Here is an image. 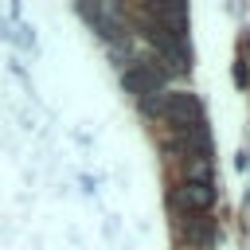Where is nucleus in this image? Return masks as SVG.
I'll use <instances>...</instances> for the list:
<instances>
[{"instance_id":"f257e3e1","label":"nucleus","mask_w":250,"mask_h":250,"mask_svg":"<svg viewBox=\"0 0 250 250\" xmlns=\"http://www.w3.org/2000/svg\"><path fill=\"white\" fill-rule=\"evenodd\" d=\"M145 105H148V113H156V117H164L168 125H176L184 137L203 129V105H199L191 94H180V90H160L156 98H145Z\"/></svg>"},{"instance_id":"20e7f679","label":"nucleus","mask_w":250,"mask_h":250,"mask_svg":"<svg viewBox=\"0 0 250 250\" xmlns=\"http://www.w3.org/2000/svg\"><path fill=\"white\" fill-rule=\"evenodd\" d=\"M152 12V20H156V27H164V31H172V35H188V8L184 4H152L148 8Z\"/></svg>"},{"instance_id":"f03ea898","label":"nucleus","mask_w":250,"mask_h":250,"mask_svg":"<svg viewBox=\"0 0 250 250\" xmlns=\"http://www.w3.org/2000/svg\"><path fill=\"white\" fill-rule=\"evenodd\" d=\"M148 39H152V47L164 55V62L172 66V70H184L188 62H191V51H188V43L180 39V35H172V31H164V27H148Z\"/></svg>"},{"instance_id":"7ed1b4c3","label":"nucleus","mask_w":250,"mask_h":250,"mask_svg":"<svg viewBox=\"0 0 250 250\" xmlns=\"http://www.w3.org/2000/svg\"><path fill=\"white\" fill-rule=\"evenodd\" d=\"M176 203L184 211H191V215H207L211 203H215V184H191V180H184L176 188Z\"/></svg>"},{"instance_id":"39448f33","label":"nucleus","mask_w":250,"mask_h":250,"mask_svg":"<svg viewBox=\"0 0 250 250\" xmlns=\"http://www.w3.org/2000/svg\"><path fill=\"white\" fill-rule=\"evenodd\" d=\"M184 238H188L191 246H211V238H215V227H211V219H203V215H191V219H184Z\"/></svg>"}]
</instances>
